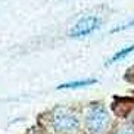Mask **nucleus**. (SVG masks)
<instances>
[{"label": "nucleus", "mask_w": 134, "mask_h": 134, "mask_svg": "<svg viewBox=\"0 0 134 134\" xmlns=\"http://www.w3.org/2000/svg\"><path fill=\"white\" fill-rule=\"evenodd\" d=\"M109 124V114L105 108L94 106L86 115V125L93 134H100Z\"/></svg>", "instance_id": "obj_1"}, {"label": "nucleus", "mask_w": 134, "mask_h": 134, "mask_svg": "<svg viewBox=\"0 0 134 134\" xmlns=\"http://www.w3.org/2000/svg\"><path fill=\"white\" fill-rule=\"evenodd\" d=\"M53 128L56 131H60V133H71V131H75L78 128L80 122L78 118L75 116L74 114L68 112V110H56L55 115H53Z\"/></svg>", "instance_id": "obj_2"}, {"label": "nucleus", "mask_w": 134, "mask_h": 134, "mask_svg": "<svg viewBox=\"0 0 134 134\" xmlns=\"http://www.w3.org/2000/svg\"><path fill=\"white\" fill-rule=\"evenodd\" d=\"M100 27V19L96 16H84L81 19L77 21V24L72 27L69 31V37L78 38V37H86L91 32H94Z\"/></svg>", "instance_id": "obj_3"}, {"label": "nucleus", "mask_w": 134, "mask_h": 134, "mask_svg": "<svg viewBox=\"0 0 134 134\" xmlns=\"http://www.w3.org/2000/svg\"><path fill=\"white\" fill-rule=\"evenodd\" d=\"M97 83L96 80L90 78V80H78V81H69V83H63L58 86V90H65V88H81V87H87V86H91V84Z\"/></svg>", "instance_id": "obj_4"}, {"label": "nucleus", "mask_w": 134, "mask_h": 134, "mask_svg": "<svg viewBox=\"0 0 134 134\" xmlns=\"http://www.w3.org/2000/svg\"><path fill=\"white\" fill-rule=\"evenodd\" d=\"M133 50H134V44H131V46H127V47L121 49V50L116 52V53H115V55L112 56L109 60H108L106 65H112V63H115V62H118V60L124 59V58H125V56H128Z\"/></svg>", "instance_id": "obj_5"}, {"label": "nucleus", "mask_w": 134, "mask_h": 134, "mask_svg": "<svg viewBox=\"0 0 134 134\" xmlns=\"http://www.w3.org/2000/svg\"><path fill=\"white\" fill-rule=\"evenodd\" d=\"M130 27H134V21H130V22H127L125 25H121V27H116L114 28L110 32H118V31H124V30H127V28H130Z\"/></svg>", "instance_id": "obj_6"}, {"label": "nucleus", "mask_w": 134, "mask_h": 134, "mask_svg": "<svg viewBox=\"0 0 134 134\" xmlns=\"http://www.w3.org/2000/svg\"><path fill=\"white\" fill-rule=\"evenodd\" d=\"M118 134H134V128L131 125H125L122 128H119Z\"/></svg>", "instance_id": "obj_7"}]
</instances>
